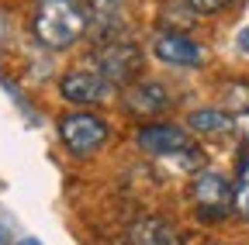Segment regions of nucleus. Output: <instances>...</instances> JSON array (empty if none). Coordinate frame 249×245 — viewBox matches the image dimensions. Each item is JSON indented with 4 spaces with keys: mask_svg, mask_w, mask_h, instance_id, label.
I'll return each instance as SVG.
<instances>
[{
    "mask_svg": "<svg viewBox=\"0 0 249 245\" xmlns=\"http://www.w3.org/2000/svg\"><path fill=\"white\" fill-rule=\"evenodd\" d=\"M187 4H191L194 14H204V17H208V14H222L225 7L235 4V0H187Z\"/></svg>",
    "mask_w": 249,
    "mask_h": 245,
    "instance_id": "14",
    "label": "nucleus"
},
{
    "mask_svg": "<svg viewBox=\"0 0 249 245\" xmlns=\"http://www.w3.org/2000/svg\"><path fill=\"white\" fill-rule=\"evenodd\" d=\"M18 245H42V242H35V238H21Z\"/></svg>",
    "mask_w": 249,
    "mask_h": 245,
    "instance_id": "15",
    "label": "nucleus"
},
{
    "mask_svg": "<svg viewBox=\"0 0 249 245\" xmlns=\"http://www.w3.org/2000/svg\"><path fill=\"white\" fill-rule=\"evenodd\" d=\"M187 128L191 131H201V135H225L235 128V121L229 111H218V107H197L191 111V117H187Z\"/></svg>",
    "mask_w": 249,
    "mask_h": 245,
    "instance_id": "11",
    "label": "nucleus"
},
{
    "mask_svg": "<svg viewBox=\"0 0 249 245\" xmlns=\"http://www.w3.org/2000/svg\"><path fill=\"white\" fill-rule=\"evenodd\" d=\"M93 69H97L107 83L114 86H132V80L139 76L142 69V52L135 42L128 38H107V42H97V49H93L90 55Z\"/></svg>",
    "mask_w": 249,
    "mask_h": 245,
    "instance_id": "2",
    "label": "nucleus"
},
{
    "mask_svg": "<svg viewBox=\"0 0 249 245\" xmlns=\"http://www.w3.org/2000/svg\"><path fill=\"white\" fill-rule=\"evenodd\" d=\"M111 94H114V83H107L97 69H70L59 80V97L66 104H76V107L104 104Z\"/></svg>",
    "mask_w": 249,
    "mask_h": 245,
    "instance_id": "6",
    "label": "nucleus"
},
{
    "mask_svg": "<svg viewBox=\"0 0 249 245\" xmlns=\"http://www.w3.org/2000/svg\"><path fill=\"white\" fill-rule=\"evenodd\" d=\"M135 145L152 159H177L194 148L191 138H187V128L170 125V121H145L135 131Z\"/></svg>",
    "mask_w": 249,
    "mask_h": 245,
    "instance_id": "5",
    "label": "nucleus"
},
{
    "mask_svg": "<svg viewBox=\"0 0 249 245\" xmlns=\"http://www.w3.org/2000/svg\"><path fill=\"white\" fill-rule=\"evenodd\" d=\"M128 245H183V231L163 214H142L128 225Z\"/></svg>",
    "mask_w": 249,
    "mask_h": 245,
    "instance_id": "9",
    "label": "nucleus"
},
{
    "mask_svg": "<svg viewBox=\"0 0 249 245\" xmlns=\"http://www.w3.org/2000/svg\"><path fill=\"white\" fill-rule=\"evenodd\" d=\"M225 100L229 107L239 114V111H249V83H229L225 86Z\"/></svg>",
    "mask_w": 249,
    "mask_h": 245,
    "instance_id": "12",
    "label": "nucleus"
},
{
    "mask_svg": "<svg viewBox=\"0 0 249 245\" xmlns=\"http://www.w3.org/2000/svg\"><path fill=\"white\" fill-rule=\"evenodd\" d=\"M121 107L128 111L132 117L156 121L160 114H166V111L173 107V97H170V90H166L160 80H142V83L124 86V94H121Z\"/></svg>",
    "mask_w": 249,
    "mask_h": 245,
    "instance_id": "7",
    "label": "nucleus"
},
{
    "mask_svg": "<svg viewBox=\"0 0 249 245\" xmlns=\"http://www.w3.org/2000/svg\"><path fill=\"white\" fill-rule=\"evenodd\" d=\"M59 138L73 156L87 159L107 142V121L90 111H70L59 117Z\"/></svg>",
    "mask_w": 249,
    "mask_h": 245,
    "instance_id": "3",
    "label": "nucleus"
},
{
    "mask_svg": "<svg viewBox=\"0 0 249 245\" xmlns=\"http://www.w3.org/2000/svg\"><path fill=\"white\" fill-rule=\"evenodd\" d=\"M0 245H7V231L4 228H0Z\"/></svg>",
    "mask_w": 249,
    "mask_h": 245,
    "instance_id": "16",
    "label": "nucleus"
},
{
    "mask_svg": "<svg viewBox=\"0 0 249 245\" xmlns=\"http://www.w3.org/2000/svg\"><path fill=\"white\" fill-rule=\"evenodd\" d=\"M90 28L83 0H35L31 7V35L38 45L62 52L76 45Z\"/></svg>",
    "mask_w": 249,
    "mask_h": 245,
    "instance_id": "1",
    "label": "nucleus"
},
{
    "mask_svg": "<svg viewBox=\"0 0 249 245\" xmlns=\"http://www.w3.org/2000/svg\"><path fill=\"white\" fill-rule=\"evenodd\" d=\"M87 7V17H90V28H97V42H107L111 32L121 24L124 17V0H83Z\"/></svg>",
    "mask_w": 249,
    "mask_h": 245,
    "instance_id": "10",
    "label": "nucleus"
},
{
    "mask_svg": "<svg viewBox=\"0 0 249 245\" xmlns=\"http://www.w3.org/2000/svg\"><path fill=\"white\" fill-rule=\"evenodd\" d=\"M232 211L239 214V218H246V221H249V176H246V180H239V187L232 190Z\"/></svg>",
    "mask_w": 249,
    "mask_h": 245,
    "instance_id": "13",
    "label": "nucleus"
},
{
    "mask_svg": "<svg viewBox=\"0 0 249 245\" xmlns=\"http://www.w3.org/2000/svg\"><path fill=\"white\" fill-rule=\"evenodd\" d=\"M191 200L201 221H222L225 214L232 211V183L229 176L214 173V169H201L191 180Z\"/></svg>",
    "mask_w": 249,
    "mask_h": 245,
    "instance_id": "4",
    "label": "nucleus"
},
{
    "mask_svg": "<svg viewBox=\"0 0 249 245\" xmlns=\"http://www.w3.org/2000/svg\"><path fill=\"white\" fill-rule=\"evenodd\" d=\"M152 52L160 63L177 66V69H197L204 63V49L187 35V32H156Z\"/></svg>",
    "mask_w": 249,
    "mask_h": 245,
    "instance_id": "8",
    "label": "nucleus"
},
{
    "mask_svg": "<svg viewBox=\"0 0 249 245\" xmlns=\"http://www.w3.org/2000/svg\"><path fill=\"white\" fill-rule=\"evenodd\" d=\"M208 245H225V242H208Z\"/></svg>",
    "mask_w": 249,
    "mask_h": 245,
    "instance_id": "17",
    "label": "nucleus"
}]
</instances>
